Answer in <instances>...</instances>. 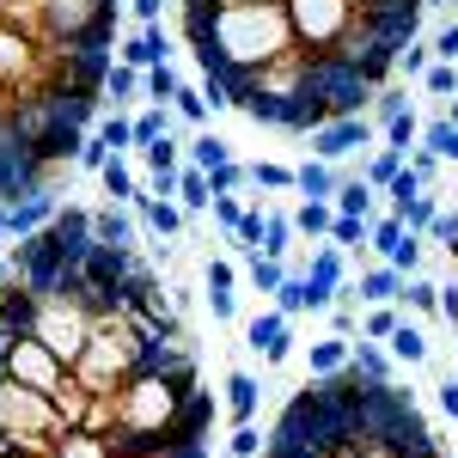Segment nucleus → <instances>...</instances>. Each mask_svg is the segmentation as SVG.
<instances>
[{"mask_svg": "<svg viewBox=\"0 0 458 458\" xmlns=\"http://www.w3.org/2000/svg\"><path fill=\"white\" fill-rule=\"evenodd\" d=\"M177 6H183V37L208 73L202 86H220V105L239 73H257L276 55L300 49L287 0H177Z\"/></svg>", "mask_w": 458, "mask_h": 458, "instance_id": "nucleus-1", "label": "nucleus"}, {"mask_svg": "<svg viewBox=\"0 0 458 458\" xmlns=\"http://www.w3.org/2000/svg\"><path fill=\"white\" fill-rule=\"evenodd\" d=\"M159 349H172V343H159V336H153L123 300H105L98 318H92L86 349H80V360H73V379H80L86 391H98V397H110V391L129 386Z\"/></svg>", "mask_w": 458, "mask_h": 458, "instance_id": "nucleus-2", "label": "nucleus"}, {"mask_svg": "<svg viewBox=\"0 0 458 458\" xmlns=\"http://www.w3.org/2000/svg\"><path fill=\"white\" fill-rule=\"evenodd\" d=\"M287 19H293L300 49H312V55H336V49L349 43L360 6H354V0H287Z\"/></svg>", "mask_w": 458, "mask_h": 458, "instance_id": "nucleus-3", "label": "nucleus"}, {"mask_svg": "<svg viewBox=\"0 0 458 458\" xmlns=\"http://www.w3.org/2000/svg\"><path fill=\"white\" fill-rule=\"evenodd\" d=\"M6 373H13L19 386H31V391H49V397L73 379V367L49 349V343H37L31 330H19V336H13V349H6Z\"/></svg>", "mask_w": 458, "mask_h": 458, "instance_id": "nucleus-4", "label": "nucleus"}, {"mask_svg": "<svg viewBox=\"0 0 458 458\" xmlns=\"http://www.w3.org/2000/svg\"><path fill=\"white\" fill-rule=\"evenodd\" d=\"M135 250H123V245H92L86 250V263H80V276H86V287L98 293V300H116L123 293V282L135 276Z\"/></svg>", "mask_w": 458, "mask_h": 458, "instance_id": "nucleus-5", "label": "nucleus"}, {"mask_svg": "<svg viewBox=\"0 0 458 458\" xmlns=\"http://www.w3.org/2000/svg\"><path fill=\"white\" fill-rule=\"evenodd\" d=\"M373 135H379V129H373L367 116H336V123L312 129V153H318V159H330V165H343V159H354V153H367Z\"/></svg>", "mask_w": 458, "mask_h": 458, "instance_id": "nucleus-6", "label": "nucleus"}, {"mask_svg": "<svg viewBox=\"0 0 458 458\" xmlns=\"http://www.w3.org/2000/svg\"><path fill=\"white\" fill-rule=\"evenodd\" d=\"M245 349L263 354V367H282L287 354H293V318L276 312V306H269V312H257L245 324Z\"/></svg>", "mask_w": 458, "mask_h": 458, "instance_id": "nucleus-7", "label": "nucleus"}, {"mask_svg": "<svg viewBox=\"0 0 458 458\" xmlns=\"http://www.w3.org/2000/svg\"><path fill=\"white\" fill-rule=\"evenodd\" d=\"M343 293H349L354 306H391L403 293V269H391L386 257L379 263H360V282H349Z\"/></svg>", "mask_w": 458, "mask_h": 458, "instance_id": "nucleus-8", "label": "nucleus"}, {"mask_svg": "<svg viewBox=\"0 0 458 458\" xmlns=\"http://www.w3.org/2000/svg\"><path fill=\"white\" fill-rule=\"evenodd\" d=\"M239 269H233V257H208L202 263V293H208V312L220 318V324H233L239 318Z\"/></svg>", "mask_w": 458, "mask_h": 458, "instance_id": "nucleus-9", "label": "nucleus"}, {"mask_svg": "<svg viewBox=\"0 0 458 458\" xmlns=\"http://www.w3.org/2000/svg\"><path fill=\"white\" fill-rule=\"evenodd\" d=\"M92 239H98V245L135 250V239H141V214L129 208V202H105V208H92Z\"/></svg>", "mask_w": 458, "mask_h": 458, "instance_id": "nucleus-10", "label": "nucleus"}, {"mask_svg": "<svg viewBox=\"0 0 458 458\" xmlns=\"http://www.w3.org/2000/svg\"><path fill=\"white\" fill-rule=\"evenodd\" d=\"M129 208L141 214V226L153 233V239H165V245H172V239H183V220H190V214L177 208L172 196H153V190H141V196H135Z\"/></svg>", "mask_w": 458, "mask_h": 458, "instance_id": "nucleus-11", "label": "nucleus"}, {"mask_svg": "<svg viewBox=\"0 0 458 458\" xmlns=\"http://www.w3.org/2000/svg\"><path fill=\"white\" fill-rule=\"evenodd\" d=\"M55 208H62V202L43 196V190H37V196H19V202H6V239H31V233H43V226L55 220Z\"/></svg>", "mask_w": 458, "mask_h": 458, "instance_id": "nucleus-12", "label": "nucleus"}, {"mask_svg": "<svg viewBox=\"0 0 458 458\" xmlns=\"http://www.w3.org/2000/svg\"><path fill=\"white\" fill-rule=\"evenodd\" d=\"M165 49H172V43H165V25H141V31H129L123 37V43H116V62H129V68H159V62H165Z\"/></svg>", "mask_w": 458, "mask_h": 458, "instance_id": "nucleus-13", "label": "nucleus"}, {"mask_svg": "<svg viewBox=\"0 0 458 458\" xmlns=\"http://www.w3.org/2000/svg\"><path fill=\"white\" fill-rule=\"evenodd\" d=\"M336 183H343V172H336L330 159H318V153L293 172V190H300L306 202H330V196H336Z\"/></svg>", "mask_w": 458, "mask_h": 458, "instance_id": "nucleus-14", "label": "nucleus"}, {"mask_svg": "<svg viewBox=\"0 0 458 458\" xmlns=\"http://www.w3.org/2000/svg\"><path fill=\"white\" fill-rule=\"evenodd\" d=\"M349 367L360 373V379H373V386H391V373H397L391 349H386V343H367V336H360V343L349 349Z\"/></svg>", "mask_w": 458, "mask_h": 458, "instance_id": "nucleus-15", "label": "nucleus"}, {"mask_svg": "<svg viewBox=\"0 0 458 458\" xmlns=\"http://www.w3.org/2000/svg\"><path fill=\"white\" fill-rule=\"evenodd\" d=\"M257 403H263V386L250 373H226V416H233V428L257 422Z\"/></svg>", "mask_w": 458, "mask_h": 458, "instance_id": "nucleus-16", "label": "nucleus"}, {"mask_svg": "<svg viewBox=\"0 0 458 458\" xmlns=\"http://www.w3.org/2000/svg\"><path fill=\"white\" fill-rule=\"evenodd\" d=\"M98 183H105V202H135V196H141V177L129 165V153H110V165L98 172Z\"/></svg>", "mask_w": 458, "mask_h": 458, "instance_id": "nucleus-17", "label": "nucleus"}, {"mask_svg": "<svg viewBox=\"0 0 458 458\" xmlns=\"http://www.w3.org/2000/svg\"><path fill=\"white\" fill-rule=\"evenodd\" d=\"M330 208H336V214H360V220H373V208H379V190H373L367 177H343V183H336V196H330Z\"/></svg>", "mask_w": 458, "mask_h": 458, "instance_id": "nucleus-18", "label": "nucleus"}, {"mask_svg": "<svg viewBox=\"0 0 458 458\" xmlns=\"http://www.w3.org/2000/svg\"><path fill=\"white\" fill-rule=\"evenodd\" d=\"M177 208H183V214L214 208V183H208V172H202V165H190V159H183V172H177Z\"/></svg>", "mask_w": 458, "mask_h": 458, "instance_id": "nucleus-19", "label": "nucleus"}, {"mask_svg": "<svg viewBox=\"0 0 458 458\" xmlns=\"http://www.w3.org/2000/svg\"><path fill=\"white\" fill-rule=\"evenodd\" d=\"M386 349H391V360H403V367H422V360H428V330H422V324H410V312H403V324L386 336Z\"/></svg>", "mask_w": 458, "mask_h": 458, "instance_id": "nucleus-20", "label": "nucleus"}, {"mask_svg": "<svg viewBox=\"0 0 458 458\" xmlns=\"http://www.w3.org/2000/svg\"><path fill=\"white\" fill-rule=\"evenodd\" d=\"M135 98H147V73L129 68V62H110V73H105V105H135Z\"/></svg>", "mask_w": 458, "mask_h": 458, "instance_id": "nucleus-21", "label": "nucleus"}, {"mask_svg": "<svg viewBox=\"0 0 458 458\" xmlns=\"http://www.w3.org/2000/svg\"><path fill=\"white\" fill-rule=\"evenodd\" d=\"M293 239H300V233H293V214H287V208L263 214V245H257L263 257H282V263H287V257H293Z\"/></svg>", "mask_w": 458, "mask_h": 458, "instance_id": "nucleus-22", "label": "nucleus"}, {"mask_svg": "<svg viewBox=\"0 0 458 458\" xmlns=\"http://www.w3.org/2000/svg\"><path fill=\"white\" fill-rule=\"evenodd\" d=\"M49 458H116V446H110L105 434H86V428H68L62 440H55V453Z\"/></svg>", "mask_w": 458, "mask_h": 458, "instance_id": "nucleus-23", "label": "nucleus"}, {"mask_svg": "<svg viewBox=\"0 0 458 458\" xmlns=\"http://www.w3.org/2000/svg\"><path fill=\"white\" fill-rule=\"evenodd\" d=\"M330 220H336L330 202H306V196H300V208H293V233H300V239L324 245V239H330Z\"/></svg>", "mask_w": 458, "mask_h": 458, "instance_id": "nucleus-24", "label": "nucleus"}, {"mask_svg": "<svg viewBox=\"0 0 458 458\" xmlns=\"http://www.w3.org/2000/svg\"><path fill=\"white\" fill-rule=\"evenodd\" d=\"M349 336H336V330H330V336H324V343H312V379H330V373H343V367H349Z\"/></svg>", "mask_w": 458, "mask_h": 458, "instance_id": "nucleus-25", "label": "nucleus"}, {"mask_svg": "<svg viewBox=\"0 0 458 458\" xmlns=\"http://www.w3.org/2000/svg\"><path fill=\"white\" fill-rule=\"evenodd\" d=\"M397 306H403V312L434 318V312H440V287H434L422 269H416V276H403V293H397Z\"/></svg>", "mask_w": 458, "mask_h": 458, "instance_id": "nucleus-26", "label": "nucleus"}, {"mask_svg": "<svg viewBox=\"0 0 458 458\" xmlns=\"http://www.w3.org/2000/svg\"><path fill=\"white\" fill-rule=\"evenodd\" d=\"M245 276H250V287H257V293H269V300H276V287L287 282V263H282V257L250 250V257H245Z\"/></svg>", "mask_w": 458, "mask_h": 458, "instance_id": "nucleus-27", "label": "nucleus"}, {"mask_svg": "<svg viewBox=\"0 0 458 458\" xmlns=\"http://www.w3.org/2000/svg\"><path fill=\"white\" fill-rule=\"evenodd\" d=\"M403 165H410V153H397V147H379V153H367V159H360V177H367L373 190H386V183L403 172Z\"/></svg>", "mask_w": 458, "mask_h": 458, "instance_id": "nucleus-28", "label": "nucleus"}, {"mask_svg": "<svg viewBox=\"0 0 458 458\" xmlns=\"http://www.w3.org/2000/svg\"><path fill=\"white\" fill-rule=\"evenodd\" d=\"M367 239H373V220H360V214H336V220H330V245L367 257Z\"/></svg>", "mask_w": 458, "mask_h": 458, "instance_id": "nucleus-29", "label": "nucleus"}, {"mask_svg": "<svg viewBox=\"0 0 458 458\" xmlns=\"http://www.w3.org/2000/svg\"><path fill=\"white\" fill-rule=\"evenodd\" d=\"M183 159L202 165V172H220V165H233V147L220 141V135H196V141L183 147Z\"/></svg>", "mask_w": 458, "mask_h": 458, "instance_id": "nucleus-30", "label": "nucleus"}, {"mask_svg": "<svg viewBox=\"0 0 458 458\" xmlns=\"http://www.w3.org/2000/svg\"><path fill=\"white\" fill-rule=\"evenodd\" d=\"M397 324H403V306H397V300H391V306H360V336H367V343H386Z\"/></svg>", "mask_w": 458, "mask_h": 458, "instance_id": "nucleus-31", "label": "nucleus"}, {"mask_svg": "<svg viewBox=\"0 0 458 458\" xmlns=\"http://www.w3.org/2000/svg\"><path fill=\"white\" fill-rule=\"evenodd\" d=\"M135 153H141V165H147V172H183V153H177V135H159V141L135 147Z\"/></svg>", "mask_w": 458, "mask_h": 458, "instance_id": "nucleus-32", "label": "nucleus"}, {"mask_svg": "<svg viewBox=\"0 0 458 458\" xmlns=\"http://www.w3.org/2000/svg\"><path fill=\"white\" fill-rule=\"evenodd\" d=\"M422 147H434L446 165H458V123H446V116H434V123H422Z\"/></svg>", "mask_w": 458, "mask_h": 458, "instance_id": "nucleus-33", "label": "nucleus"}, {"mask_svg": "<svg viewBox=\"0 0 458 458\" xmlns=\"http://www.w3.org/2000/svg\"><path fill=\"white\" fill-rule=\"evenodd\" d=\"M428 68H434V43H422V37H410V43L397 49V73H403V80H422Z\"/></svg>", "mask_w": 458, "mask_h": 458, "instance_id": "nucleus-34", "label": "nucleus"}, {"mask_svg": "<svg viewBox=\"0 0 458 458\" xmlns=\"http://www.w3.org/2000/svg\"><path fill=\"white\" fill-rule=\"evenodd\" d=\"M159 135H172V105H147L141 116H135V147L159 141Z\"/></svg>", "mask_w": 458, "mask_h": 458, "instance_id": "nucleus-35", "label": "nucleus"}, {"mask_svg": "<svg viewBox=\"0 0 458 458\" xmlns=\"http://www.w3.org/2000/svg\"><path fill=\"white\" fill-rule=\"evenodd\" d=\"M263 446H269V434H263L257 422H239L233 440H226V458H263Z\"/></svg>", "mask_w": 458, "mask_h": 458, "instance_id": "nucleus-36", "label": "nucleus"}, {"mask_svg": "<svg viewBox=\"0 0 458 458\" xmlns=\"http://www.w3.org/2000/svg\"><path fill=\"white\" fill-rule=\"evenodd\" d=\"M379 135H386V147H397V153H410V147L422 141V123H416V110H403V116H391V123L379 129Z\"/></svg>", "mask_w": 458, "mask_h": 458, "instance_id": "nucleus-37", "label": "nucleus"}, {"mask_svg": "<svg viewBox=\"0 0 458 458\" xmlns=\"http://www.w3.org/2000/svg\"><path fill=\"white\" fill-rule=\"evenodd\" d=\"M98 141H105L110 153H135V123L116 110V116H105V123H98Z\"/></svg>", "mask_w": 458, "mask_h": 458, "instance_id": "nucleus-38", "label": "nucleus"}, {"mask_svg": "<svg viewBox=\"0 0 458 458\" xmlns=\"http://www.w3.org/2000/svg\"><path fill=\"white\" fill-rule=\"evenodd\" d=\"M208 92H196V86H177V98H172V116H183V123H196V129H202V123H208Z\"/></svg>", "mask_w": 458, "mask_h": 458, "instance_id": "nucleus-39", "label": "nucleus"}, {"mask_svg": "<svg viewBox=\"0 0 458 458\" xmlns=\"http://www.w3.org/2000/svg\"><path fill=\"white\" fill-rule=\"evenodd\" d=\"M403 110H410L403 86H379V92H373V116H367V123H373V129H386L391 116H403Z\"/></svg>", "mask_w": 458, "mask_h": 458, "instance_id": "nucleus-40", "label": "nucleus"}, {"mask_svg": "<svg viewBox=\"0 0 458 458\" xmlns=\"http://www.w3.org/2000/svg\"><path fill=\"white\" fill-rule=\"evenodd\" d=\"M422 92L428 98H458V62H434L422 73Z\"/></svg>", "mask_w": 458, "mask_h": 458, "instance_id": "nucleus-41", "label": "nucleus"}, {"mask_svg": "<svg viewBox=\"0 0 458 458\" xmlns=\"http://www.w3.org/2000/svg\"><path fill=\"white\" fill-rule=\"evenodd\" d=\"M403 233H410V226H403L397 214H379V220H373V239H367V245L379 250V257H391V250L403 245Z\"/></svg>", "mask_w": 458, "mask_h": 458, "instance_id": "nucleus-42", "label": "nucleus"}, {"mask_svg": "<svg viewBox=\"0 0 458 458\" xmlns=\"http://www.w3.org/2000/svg\"><path fill=\"white\" fill-rule=\"evenodd\" d=\"M177 86H183V80H177V73L165 68V62H159V68H147V105H172V98H177Z\"/></svg>", "mask_w": 458, "mask_h": 458, "instance_id": "nucleus-43", "label": "nucleus"}, {"mask_svg": "<svg viewBox=\"0 0 458 458\" xmlns=\"http://www.w3.org/2000/svg\"><path fill=\"white\" fill-rule=\"evenodd\" d=\"M276 312H287V318L306 312V276H287V282L276 287Z\"/></svg>", "mask_w": 458, "mask_h": 458, "instance_id": "nucleus-44", "label": "nucleus"}, {"mask_svg": "<svg viewBox=\"0 0 458 458\" xmlns=\"http://www.w3.org/2000/svg\"><path fill=\"white\" fill-rule=\"evenodd\" d=\"M208 183H214V196H239V190L250 183V165H239V159H233V165L208 172Z\"/></svg>", "mask_w": 458, "mask_h": 458, "instance_id": "nucleus-45", "label": "nucleus"}, {"mask_svg": "<svg viewBox=\"0 0 458 458\" xmlns=\"http://www.w3.org/2000/svg\"><path fill=\"white\" fill-rule=\"evenodd\" d=\"M440 165H446V159H440V153H434V147H422V141L410 147V172L422 177L428 190H434V177H440Z\"/></svg>", "mask_w": 458, "mask_h": 458, "instance_id": "nucleus-46", "label": "nucleus"}, {"mask_svg": "<svg viewBox=\"0 0 458 458\" xmlns=\"http://www.w3.org/2000/svg\"><path fill=\"white\" fill-rule=\"evenodd\" d=\"M250 183H257V190H293V172H287V165H269V159H257V165H250Z\"/></svg>", "mask_w": 458, "mask_h": 458, "instance_id": "nucleus-47", "label": "nucleus"}, {"mask_svg": "<svg viewBox=\"0 0 458 458\" xmlns=\"http://www.w3.org/2000/svg\"><path fill=\"white\" fill-rule=\"evenodd\" d=\"M110 165V147L98 141V135H86V141H80V159H73V172H105Z\"/></svg>", "mask_w": 458, "mask_h": 458, "instance_id": "nucleus-48", "label": "nucleus"}, {"mask_svg": "<svg viewBox=\"0 0 458 458\" xmlns=\"http://www.w3.org/2000/svg\"><path fill=\"white\" fill-rule=\"evenodd\" d=\"M263 458H330V453H324V446H306V440H276V434H269Z\"/></svg>", "mask_w": 458, "mask_h": 458, "instance_id": "nucleus-49", "label": "nucleus"}, {"mask_svg": "<svg viewBox=\"0 0 458 458\" xmlns=\"http://www.w3.org/2000/svg\"><path fill=\"white\" fill-rule=\"evenodd\" d=\"M214 220H220V226H226V239H233V233H239V220H245V202H239V196H214Z\"/></svg>", "mask_w": 458, "mask_h": 458, "instance_id": "nucleus-50", "label": "nucleus"}, {"mask_svg": "<svg viewBox=\"0 0 458 458\" xmlns=\"http://www.w3.org/2000/svg\"><path fill=\"white\" fill-rule=\"evenodd\" d=\"M428 239L453 245V239H458V214H453V208H440V214H434V226H428Z\"/></svg>", "mask_w": 458, "mask_h": 458, "instance_id": "nucleus-51", "label": "nucleus"}, {"mask_svg": "<svg viewBox=\"0 0 458 458\" xmlns=\"http://www.w3.org/2000/svg\"><path fill=\"white\" fill-rule=\"evenodd\" d=\"M434 62H458V25H446L434 37Z\"/></svg>", "mask_w": 458, "mask_h": 458, "instance_id": "nucleus-52", "label": "nucleus"}, {"mask_svg": "<svg viewBox=\"0 0 458 458\" xmlns=\"http://www.w3.org/2000/svg\"><path fill=\"white\" fill-rule=\"evenodd\" d=\"M129 13H135V25H159L165 0H129Z\"/></svg>", "mask_w": 458, "mask_h": 458, "instance_id": "nucleus-53", "label": "nucleus"}, {"mask_svg": "<svg viewBox=\"0 0 458 458\" xmlns=\"http://www.w3.org/2000/svg\"><path fill=\"white\" fill-rule=\"evenodd\" d=\"M440 410L458 422V373H453V379H440Z\"/></svg>", "mask_w": 458, "mask_h": 458, "instance_id": "nucleus-54", "label": "nucleus"}, {"mask_svg": "<svg viewBox=\"0 0 458 458\" xmlns=\"http://www.w3.org/2000/svg\"><path fill=\"white\" fill-rule=\"evenodd\" d=\"M440 318H453V324H458V282L440 287Z\"/></svg>", "mask_w": 458, "mask_h": 458, "instance_id": "nucleus-55", "label": "nucleus"}, {"mask_svg": "<svg viewBox=\"0 0 458 458\" xmlns=\"http://www.w3.org/2000/svg\"><path fill=\"white\" fill-rule=\"evenodd\" d=\"M6 13H13V0H0V25H6Z\"/></svg>", "mask_w": 458, "mask_h": 458, "instance_id": "nucleus-56", "label": "nucleus"}]
</instances>
